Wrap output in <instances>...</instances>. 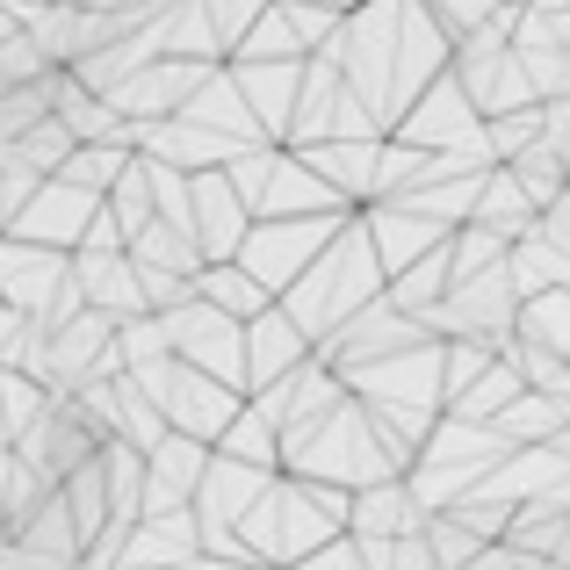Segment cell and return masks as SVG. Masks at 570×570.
Returning a JSON list of instances; mask_svg holds the SVG:
<instances>
[{"mask_svg": "<svg viewBox=\"0 0 570 570\" xmlns=\"http://www.w3.org/2000/svg\"><path fill=\"white\" fill-rule=\"evenodd\" d=\"M29 419H37V404H29V383H0V433H22Z\"/></svg>", "mask_w": 570, "mask_h": 570, "instance_id": "cell-1", "label": "cell"}]
</instances>
